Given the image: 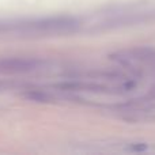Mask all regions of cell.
Returning <instances> with one entry per match:
<instances>
[{
	"label": "cell",
	"instance_id": "obj_2",
	"mask_svg": "<svg viewBox=\"0 0 155 155\" xmlns=\"http://www.w3.org/2000/svg\"><path fill=\"white\" fill-rule=\"evenodd\" d=\"M41 65L38 59L30 57H7L0 59V72L3 74H23L35 71Z\"/></svg>",
	"mask_w": 155,
	"mask_h": 155
},
{
	"label": "cell",
	"instance_id": "obj_1",
	"mask_svg": "<svg viewBox=\"0 0 155 155\" xmlns=\"http://www.w3.org/2000/svg\"><path fill=\"white\" fill-rule=\"evenodd\" d=\"M112 60H114L121 68L139 75L155 72V49L153 48H134L116 52L112 54Z\"/></svg>",
	"mask_w": 155,
	"mask_h": 155
}]
</instances>
